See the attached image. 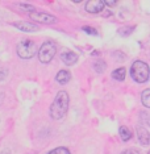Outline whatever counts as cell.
Masks as SVG:
<instances>
[{
	"instance_id": "obj_1",
	"label": "cell",
	"mask_w": 150,
	"mask_h": 154,
	"mask_svg": "<svg viewBox=\"0 0 150 154\" xmlns=\"http://www.w3.org/2000/svg\"><path fill=\"white\" fill-rule=\"evenodd\" d=\"M69 109V94L66 91H59L50 107V116L54 120H59L66 115Z\"/></svg>"
},
{
	"instance_id": "obj_2",
	"label": "cell",
	"mask_w": 150,
	"mask_h": 154,
	"mask_svg": "<svg viewBox=\"0 0 150 154\" xmlns=\"http://www.w3.org/2000/svg\"><path fill=\"white\" fill-rule=\"evenodd\" d=\"M130 76L137 83H145L149 81L150 70L148 63L142 62V61H134L130 67Z\"/></svg>"
},
{
	"instance_id": "obj_3",
	"label": "cell",
	"mask_w": 150,
	"mask_h": 154,
	"mask_svg": "<svg viewBox=\"0 0 150 154\" xmlns=\"http://www.w3.org/2000/svg\"><path fill=\"white\" fill-rule=\"evenodd\" d=\"M36 51H37L36 44L33 41H29V40H24L17 45V54L23 59H29V58L34 57Z\"/></svg>"
},
{
	"instance_id": "obj_4",
	"label": "cell",
	"mask_w": 150,
	"mask_h": 154,
	"mask_svg": "<svg viewBox=\"0 0 150 154\" xmlns=\"http://www.w3.org/2000/svg\"><path fill=\"white\" fill-rule=\"evenodd\" d=\"M57 53V48L53 42H45L38 50V59L42 63H49Z\"/></svg>"
},
{
	"instance_id": "obj_5",
	"label": "cell",
	"mask_w": 150,
	"mask_h": 154,
	"mask_svg": "<svg viewBox=\"0 0 150 154\" xmlns=\"http://www.w3.org/2000/svg\"><path fill=\"white\" fill-rule=\"evenodd\" d=\"M30 20L36 21V23H41V24H56L57 23V17H54L53 15L44 13V12H33L29 13Z\"/></svg>"
},
{
	"instance_id": "obj_6",
	"label": "cell",
	"mask_w": 150,
	"mask_h": 154,
	"mask_svg": "<svg viewBox=\"0 0 150 154\" xmlns=\"http://www.w3.org/2000/svg\"><path fill=\"white\" fill-rule=\"evenodd\" d=\"M104 0H90L86 4V11L88 13H99L104 9Z\"/></svg>"
},
{
	"instance_id": "obj_7",
	"label": "cell",
	"mask_w": 150,
	"mask_h": 154,
	"mask_svg": "<svg viewBox=\"0 0 150 154\" xmlns=\"http://www.w3.org/2000/svg\"><path fill=\"white\" fill-rule=\"evenodd\" d=\"M13 26L17 28V29H20V30H23V32H37V30L40 29L38 25L32 24V23H28V21H20V23H15Z\"/></svg>"
},
{
	"instance_id": "obj_8",
	"label": "cell",
	"mask_w": 150,
	"mask_h": 154,
	"mask_svg": "<svg viewBox=\"0 0 150 154\" xmlns=\"http://www.w3.org/2000/svg\"><path fill=\"white\" fill-rule=\"evenodd\" d=\"M61 59H62V62L66 63L67 66H71V65H74L76 61H78V55L71 50H66L62 53V55H61Z\"/></svg>"
},
{
	"instance_id": "obj_9",
	"label": "cell",
	"mask_w": 150,
	"mask_h": 154,
	"mask_svg": "<svg viewBox=\"0 0 150 154\" xmlns=\"http://www.w3.org/2000/svg\"><path fill=\"white\" fill-rule=\"evenodd\" d=\"M137 136H138V141L141 145H149L150 144V134L146 128L143 127L137 128Z\"/></svg>"
},
{
	"instance_id": "obj_10",
	"label": "cell",
	"mask_w": 150,
	"mask_h": 154,
	"mask_svg": "<svg viewBox=\"0 0 150 154\" xmlns=\"http://www.w3.org/2000/svg\"><path fill=\"white\" fill-rule=\"evenodd\" d=\"M70 79H71V74L67 71V70H61V71H58L57 76H56V81L59 83V84H66V83L70 82Z\"/></svg>"
},
{
	"instance_id": "obj_11",
	"label": "cell",
	"mask_w": 150,
	"mask_h": 154,
	"mask_svg": "<svg viewBox=\"0 0 150 154\" xmlns=\"http://www.w3.org/2000/svg\"><path fill=\"white\" fill-rule=\"evenodd\" d=\"M125 74H127V70H125L124 67H119V69H116L115 71L112 73V78L121 82L125 79Z\"/></svg>"
},
{
	"instance_id": "obj_12",
	"label": "cell",
	"mask_w": 150,
	"mask_h": 154,
	"mask_svg": "<svg viewBox=\"0 0 150 154\" xmlns=\"http://www.w3.org/2000/svg\"><path fill=\"white\" fill-rule=\"evenodd\" d=\"M119 133H120V137H121V140L122 141H129L130 138H132V132H130V129L129 128H127V127H120V131H119Z\"/></svg>"
},
{
	"instance_id": "obj_13",
	"label": "cell",
	"mask_w": 150,
	"mask_h": 154,
	"mask_svg": "<svg viewBox=\"0 0 150 154\" xmlns=\"http://www.w3.org/2000/svg\"><path fill=\"white\" fill-rule=\"evenodd\" d=\"M141 100L146 108H150V90H143L141 94Z\"/></svg>"
},
{
	"instance_id": "obj_14",
	"label": "cell",
	"mask_w": 150,
	"mask_h": 154,
	"mask_svg": "<svg viewBox=\"0 0 150 154\" xmlns=\"http://www.w3.org/2000/svg\"><path fill=\"white\" fill-rule=\"evenodd\" d=\"M105 67H107V63L104 62V61H96V62L94 63V69H95V71L96 73H99V74H102L104 70H105Z\"/></svg>"
},
{
	"instance_id": "obj_15",
	"label": "cell",
	"mask_w": 150,
	"mask_h": 154,
	"mask_svg": "<svg viewBox=\"0 0 150 154\" xmlns=\"http://www.w3.org/2000/svg\"><path fill=\"white\" fill-rule=\"evenodd\" d=\"M48 154H70L69 152V149L67 147H56L54 150H51V152H49Z\"/></svg>"
},
{
	"instance_id": "obj_16",
	"label": "cell",
	"mask_w": 150,
	"mask_h": 154,
	"mask_svg": "<svg viewBox=\"0 0 150 154\" xmlns=\"http://www.w3.org/2000/svg\"><path fill=\"white\" fill-rule=\"evenodd\" d=\"M133 30V28H129V26H125V28H120L119 29V34H121V36H128L129 33Z\"/></svg>"
},
{
	"instance_id": "obj_17",
	"label": "cell",
	"mask_w": 150,
	"mask_h": 154,
	"mask_svg": "<svg viewBox=\"0 0 150 154\" xmlns=\"http://www.w3.org/2000/svg\"><path fill=\"white\" fill-rule=\"evenodd\" d=\"M20 9H23V11H26V12H34V7L33 5H30V4H20L19 5Z\"/></svg>"
},
{
	"instance_id": "obj_18",
	"label": "cell",
	"mask_w": 150,
	"mask_h": 154,
	"mask_svg": "<svg viewBox=\"0 0 150 154\" xmlns=\"http://www.w3.org/2000/svg\"><path fill=\"white\" fill-rule=\"evenodd\" d=\"M83 30L86 33H88V34H91V36H96L97 34L96 29H94V28H91V26H83Z\"/></svg>"
},
{
	"instance_id": "obj_19",
	"label": "cell",
	"mask_w": 150,
	"mask_h": 154,
	"mask_svg": "<svg viewBox=\"0 0 150 154\" xmlns=\"http://www.w3.org/2000/svg\"><path fill=\"white\" fill-rule=\"evenodd\" d=\"M8 76V70L7 69H0V81H4Z\"/></svg>"
},
{
	"instance_id": "obj_20",
	"label": "cell",
	"mask_w": 150,
	"mask_h": 154,
	"mask_svg": "<svg viewBox=\"0 0 150 154\" xmlns=\"http://www.w3.org/2000/svg\"><path fill=\"white\" fill-rule=\"evenodd\" d=\"M121 154H140L138 150H136V149H127V150H124Z\"/></svg>"
},
{
	"instance_id": "obj_21",
	"label": "cell",
	"mask_w": 150,
	"mask_h": 154,
	"mask_svg": "<svg viewBox=\"0 0 150 154\" xmlns=\"http://www.w3.org/2000/svg\"><path fill=\"white\" fill-rule=\"evenodd\" d=\"M116 0H104V4H107V5H111V7H115L116 5Z\"/></svg>"
},
{
	"instance_id": "obj_22",
	"label": "cell",
	"mask_w": 150,
	"mask_h": 154,
	"mask_svg": "<svg viewBox=\"0 0 150 154\" xmlns=\"http://www.w3.org/2000/svg\"><path fill=\"white\" fill-rule=\"evenodd\" d=\"M0 154H11L8 150H3V152H0Z\"/></svg>"
},
{
	"instance_id": "obj_23",
	"label": "cell",
	"mask_w": 150,
	"mask_h": 154,
	"mask_svg": "<svg viewBox=\"0 0 150 154\" xmlns=\"http://www.w3.org/2000/svg\"><path fill=\"white\" fill-rule=\"evenodd\" d=\"M97 54H99V51H96V50L92 51V55H97Z\"/></svg>"
}]
</instances>
